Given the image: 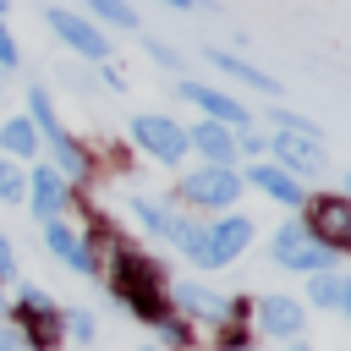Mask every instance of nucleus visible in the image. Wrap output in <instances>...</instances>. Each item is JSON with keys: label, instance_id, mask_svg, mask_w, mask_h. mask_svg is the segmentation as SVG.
Here are the masks:
<instances>
[{"label": "nucleus", "instance_id": "2eb2a0df", "mask_svg": "<svg viewBox=\"0 0 351 351\" xmlns=\"http://www.w3.org/2000/svg\"><path fill=\"white\" fill-rule=\"evenodd\" d=\"M186 148H197L208 165H230L236 137L225 132V121H203V126H192V132H186Z\"/></svg>", "mask_w": 351, "mask_h": 351}, {"label": "nucleus", "instance_id": "5701e85b", "mask_svg": "<svg viewBox=\"0 0 351 351\" xmlns=\"http://www.w3.org/2000/svg\"><path fill=\"white\" fill-rule=\"evenodd\" d=\"M22 192H27V176H22L11 159H0V197H5V203H16Z\"/></svg>", "mask_w": 351, "mask_h": 351}, {"label": "nucleus", "instance_id": "412c9836", "mask_svg": "<svg viewBox=\"0 0 351 351\" xmlns=\"http://www.w3.org/2000/svg\"><path fill=\"white\" fill-rule=\"evenodd\" d=\"M88 11L104 16V22H115V27H137V11L126 0H88Z\"/></svg>", "mask_w": 351, "mask_h": 351}, {"label": "nucleus", "instance_id": "4468645a", "mask_svg": "<svg viewBox=\"0 0 351 351\" xmlns=\"http://www.w3.org/2000/svg\"><path fill=\"white\" fill-rule=\"evenodd\" d=\"M181 93L192 99V104H203L208 110V121H225V126H241L247 121V110L225 93V88H203V82H181Z\"/></svg>", "mask_w": 351, "mask_h": 351}, {"label": "nucleus", "instance_id": "a211bd4d", "mask_svg": "<svg viewBox=\"0 0 351 351\" xmlns=\"http://www.w3.org/2000/svg\"><path fill=\"white\" fill-rule=\"evenodd\" d=\"M44 241H49V247H55V252H60V258H66V263L77 269V274L99 269V263H93V252H88V247H82V241H77V236H71L66 225H55V219H49V225H44Z\"/></svg>", "mask_w": 351, "mask_h": 351}, {"label": "nucleus", "instance_id": "6e6552de", "mask_svg": "<svg viewBox=\"0 0 351 351\" xmlns=\"http://www.w3.org/2000/svg\"><path fill=\"white\" fill-rule=\"evenodd\" d=\"M274 154H280L274 165L291 170V176H324V165H329L324 143L307 137V132H274Z\"/></svg>", "mask_w": 351, "mask_h": 351}, {"label": "nucleus", "instance_id": "b1692460", "mask_svg": "<svg viewBox=\"0 0 351 351\" xmlns=\"http://www.w3.org/2000/svg\"><path fill=\"white\" fill-rule=\"evenodd\" d=\"M16 60H22V55H16V38H11V27L0 22V71H11Z\"/></svg>", "mask_w": 351, "mask_h": 351}, {"label": "nucleus", "instance_id": "2f4dec72", "mask_svg": "<svg viewBox=\"0 0 351 351\" xmlns=\"http://www.w3.org/2000/svg\"><path fill=\"white\" fill-rule=\"evenodd\" d=\"M291 351H313V346H291Z\"/></svg>", "mask_w": 351, "mask_h": 351}, {"label": "nucleus", "instance_id": "f3484780", "mask_svg": "<svg viewBox=\"0 0 351 351\" xmlns=\"http://www.w3.org/2000/svg\"><path fill=\"white\" fill-rule=\"evenodd\" d=\"M225 77H236V82H247V88H263V93H280V82L269 77V71H258L252 60H241V55H225V49H203Z\"/></svg>", "mask_w": 351, "mask_h": 351}, {"label": "nucleus", "instance_id": "0eeeda50", "mask_svg": "<svg viewBox=\"0 0 351 351\" xmlns=\"http://www.w3.org/2000/svg\"><path fill=\"white\" fill-rule=\"evenodd\" d=\"M329 252L351 247V197H313L307 203V219H302Z\"/></svg>", "mask_w": 351, "mask_h": 351}, {"label": "nucleus", "instance_id": "a878e982", "mask_svg": "<svg viewBox=\"0 0 351 351\" xmlns=\"http://www.w3.org/2000/svg\"><path fill=\"white\" fill-rule=\"evenodd\" d=\"M148 55H154L159 66H176V49H170V44H159V38H148Z\"/></svg>", "mask_w": 351, "mask_h": 351}, {"label": "nucleus", "instance_id": "9d476101", "mask_svg": "<svg viewBox=\"0 0 351 351\" xmlns=\"http://www.w3.org/2000/svg\"><path fill=\"white\" fill-rule=\"evenodd\" d=\"M247 181H252L258 192H269L274 203H285V208H296V203L307 197V186H302L291 170H280V165H252V170H247Z\"/></svg>", "mask_w": 351, "mask_h": 351}, {"label": "nucleus", "instance_id": "cd10ccee", "mask_svg": "<svg viewBox=\"0 0 351 351\" xmlns=\"http://www.w3.org/2000/svg\"><path fill=\"white\" fill-rule=\"evenodd\" d=\"M11 269H16V252H11V241H5V236H0V280H5V274H11Z\"/></svg>", "mask_w": 351, "mask_h": 351}, {"label": "nucleus", "instance_id": "ddd939ff", "mask_svg": "<svg viewBox=\"0 0 351 351\" xmlns=\"http://www.w3.org/2000/svg\"><path fill=\"white\" fill-rule=\"evenodd\" d=\"M302 302H291V296H263L258 302V324H263V335H280V340H291L296 329H302Z\"/></svg>", "mask_w": 351, "mask_h": 351}, {"label": "nucleus", "instance_id": "aec40b11", "mask_svg": "<svg viewBox=\"0 0 351 351\" xmlns=\"http://www.w3.org/2000/svg\"><path fill=\"white\" fill-rule=\"evenodd\" d=\"M0 148H5V154H16V159H22V154H33V148H38V132H33V121H27V115L5 121V126H0Z\"/></svg>", "mask_w": 351, "mask_h": 351}, {"label": "nucleus", "instance_id": "20e7f679", "mask_svg": "<svg viewBox=\"0 0 351 351\" xmlns=\"http://www.w3.org/2000/svg\"><path fill=\"white\" fill-rule=\"evenodd\" d=\"M27 121H33V132H44V143H49V148H55V159H60V170H71V176H82V170H88L82 148L66 137V126H60V115H55V104H49V93H44V88H27Z\"/></svg>", "mask_w": 351, "mask_h": 351}, {"label": "nucleus", "instance_id": "f257e3e1", "mask_svg": "<svg viewBox=\"0 0 351 351\" xmlns=\"http://www.w3.org/2000/svg\"><path fill=\"white\" fill-rule=\"evenodd\" d=\"M115 296H121L126 313H137V318H165V274H159V263L126 252L121 269H115Z\"/></svg>", "mask_w": 351, "mask_h": 351}, {"label": "nucleus", "instance_id": "423d86ee", "mask_svg": "<svg viewBox=\"0 0 351 351\" xmlns=\"http://www.w3.org/2000/svg\"><path fill=\"white\" fill-rule=\"evenodd\" d=\"M132 143L148 148L165 165H181L186 159V126H176L170 115H132Z\"/></svg>", "mask_w": 351, "mask_h": 351}, {"label": "nucleus", "instance_id": "dca6fc26", "mask_svg": "<svg viewBox=\"0 0 351 351\" xmlns=\"http://www.w3.org/2000/svg\"><path fill=\"white\" fill-rule=\"evenodd\" d=\"M22 318H27V340L44 351V346L55 340V302H49L44 291L27 285V291H22Z\"/></svg>", "mask_w": 351, "mask_h": 351}, {"label": "nucleus", "instance_id": "9b49d317", "mask_svg": "<svg viewBox=\"0 0 351 351\" xmlns=\"http://www.w3.org/2000/svg\"><path fill=\"white\" fill-rule=\"evenodd\" d=\"M27 197H33V214H38V219H55V214L66 208V181H60V170L38 165V170L27 176Z\"/></svg>", "mask_w": 351, "mask_h": 351}, {"label": "nucleus", "instance_id": "6ab92c4d", "mask_svg": "<svg viewBox=\"0 0 351 351\" xmlns=\"http://www.w3.org/2000/svg\"><path fill=\"white\" fill-rule=\"evenodd\" d=\"M176 302H181L186 313H197V318H225V313H230V302H219L214 291H203V285H192V280L176 285Z\"/></svg>", "mask_w": 351, "mask_h": 351}, {"label": "nucleus", "instance_id": "473e14b6", "mask_svg": "<svg viewBox=\"0 0 351 351\" xmlns=\"http://www.w3.org/2000/svg\"><path fill=\"white\" fill-rule=\"evenodd\" d=\"M346 197H351V176H346Z\"/></svg>", "mask_w": 351, "mask_h": 351}, {"label": "nucleus", "instance_id": "39448f33", "mask_svg": "<svg viewBox=\"0 0 351 351\" xmlns=\"http://www.w3.org/2000/svg\"><path fill=\"white\" fill-rule=\"evenodd\" d=\"M236 192H241V176L230 165H203V170L181 176V197L197 203V208H230Z\"/></svg>", "mask_w": 351, "mask_h": 351}, {"label": "nucleus", "instance_id": "bb28decb", "mask_svg": "<svg viewBox=\"0 0 351 351\" xmlns=\"http://www.w3.org/2000/svg\"><path fill=\"white\" fill-rule=\"evenodd\" d=\"M71 335H77V340H93V318H88V313H71Z\"/></svg>", "mask_w": 351, "mask_h": 351}, {"label": "nucleus", "instance_id": "1a4fd4ad", "mask_svg": "<svg viewBox=\"0 0 351 351\" xmlns=\"http://www.w3.org/2000/svg\"><path fill=\"white\" fill-rule=\"evenodd\" d=\"M44 22H49V27H55V38H66L77 55H88V60H110V38H104L88 16H77V11H49Z\"/></svg>", "mask_w": 351, "mask_h": 351}, {"label": "nucleus", "instance_id": "393cba45", "mask_svg": "<svg viewBox=\"0 0 351 351\" xmlns=\"http://www.w3.org/2000/svg\"><path fill=\"white\" fill-rule=\"evenodd\" d=\"M154 324H159V335H165L170 346H186V329H181L176 318H154Z\"/></svg>", "mask_w": 351, "mask_h": 351}, {"label": "nucleus", "instance_id": "c85d7f7f", "mask_svg": "<svg viewBox=\"0 0 351 351\" xmlns=\"http://www.w3.org/2000/svg\"><path fill=\"white\" fill-rule=\"evenodd\" d=\"M0 351H16V335L11 329H0Z\"/></svg>", "mask_w": 351, "mask_h": 351}, {"label": "nucleus", "instance_id": "f03ea898", "mask_svg": "<svg viewBox=\"0 0 351 351\" xmlns=\"http://www.w3.org/2000/svg\"><path fill=\"white\" fill-rule=\"evenodd\" d=\"M252 241V219L247 214H225V219H214L208 230H192V241L181 247L192 263H203V269H225L241 247Z\"/></svg>", "mask_w": 351, "mask_h": 351}, {"label": "nucleus", "instance_id": "7ed1b4c3", "mask_svg": "<svg viewBox=\"0 0 351 351\" xmlns=\"http://www.w3.org/2000/svg\"><path fill=\"white\" fill-rule=\"evenodd\" d=\"M274 263H280V269H302V274L313 269V274H318V269L335 263V252H329L302 219H285V225L274 230Z\"/></svg>", "mask_w": 351, "mask_h": 351}, {"label": "nucleus", "instance_id": "7c9ffc66", "mask_svg": "<svg viewBox=\"0 0 351 351\" xmlns=\"http://www.w3.org/2000/svg\"><path fill=\"white\" fill-rule=\"evenodd\" d=\"M165 5H181V11H186V5H197V0H165Z\"/></svg>", "mask_w": 351, "mask_h": 351}, {"label": "nucleus", "instance_id": "72a5a7b5", "mask_svg": "<svg viewBox=\"0 0 351 351\" xmlns=\"http://www.w3.org/2000/svg\"><path fill=\"white\" fill-rule=\"evenodd\" d=\"M0 11H5V0H0Z\"/></svg>", "mask_w": 351, "mask_h": 351}, {"label": "nucleus", "instance_id": "f8f14e48", "mask_svg": "<svg viewBox=\"0 0 351 351\" xmlns=\"http://www.w3.org/2000/svg\"><path fill=\"white\" fill-rule=\"evenodd\" d=\"M132 214H137L154 236H165V241H176V247H186V241H192V230H197V225L176 219L170 208H159V203H148V197H132Z\"/></svg>", "mask_w": 351, "mask_h": 351}, {"label": "nucleus", "instance_id": "c756f323", "mask_svg": "<svg viewBox=\"0 0 351 351\" xmlns=\"http://www.w3.org/2000/svg\"><path fill=\"white\" fill-rule=\"evenodd\" d=\"M340 307H346V313H351V280H346V285H340Z\"/></svg>", "mask_w": 351, "mask_h": 351}, {"label": "nucleus", "instance_id": "4be33fe9", "mask_svg": "<svg viewBox=\"0 0 351 351\" xmlns=\"http://www.w3.org/2000/svg\"><path fill=\"white\" fill-rule=\"evenodd\" d=\"M340 285H346L340 274H329V269H318V280H313V291H307V296H313L318 307H335V302H340Z\"/></svg>", "mask_w": 351, "mask_h": 351}]
</instances>
